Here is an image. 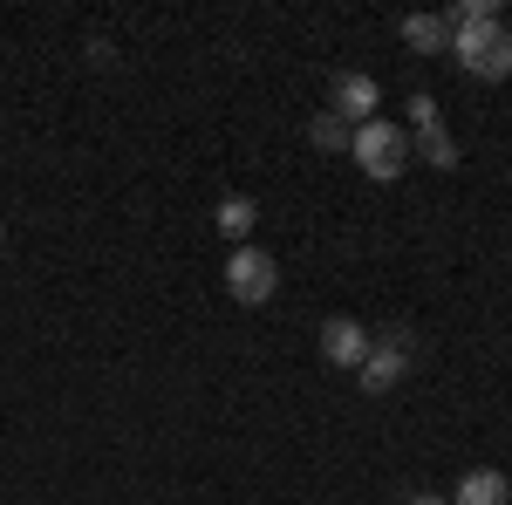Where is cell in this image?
<instances>
[{
  "mask_svg": "<svg viewBox=\"0 0 512 505\" xmlns=\"http://www.w3.org/2000/svg\"><path fill=\"white\" fill-rule=\"evenodd\" d=\"M451 55L458 69L478 82H506L512 76V35L499 21H478V28H451Z\"/></svg>",
  "mask_w": 512,
  "mask_h": 505,
  "instance_id": "obj_1",
  "label": "cell"
},
{
  "mask_svg": "<svg viewBox=\"0 0 512 505\" xmlns=\"http://www.w3.org/2000/svg\"><path fill=\"white\" fill-rule=\"evenodd\" d=\"M355 164L376 178V185H390V178H403V164H410V130L403 123H383V117H369L362 130H355Z\"/></svg>",
  "mask_w": 512,
  "mask_h": 505,
  "instance_id": "obj_2",
  "label": "cell"
},
{
  "mask_svg": "<svg viewBox=\"0 0 512 505\" xmlns=\"http://www.w3.org/2000/svg\"><path fill=\"white\" fill-rule=\"evenodd\" d=\"M280 287V267L267 246H233L226 253V294H233L239 308H260V301H274Z\"/></svg>",
  "mask_w": 512,
  "mask_h": 505,
  "instance_id": "obj_3",
  "label": "cell"
},
{
  "mask_svg": "<svg viewBox=\"0 0 512 505\" xmlns=\"http://www.w3.org/2000/svg\"><path fill=\"white\" fill-rule=\"evenodd\" d=\"M410 355H417V335L410 328H383V342H369V355H362V389L369 396H383V389L403 383V369H410Z\"/></svg>",
  "mask_w": 512,
  "mask_h": 505,
  "instance_id": "obj_4",
  "label": "cell"
},
{
  "mask_svg": "<svg viewBox=\"0 0 512 505\" xmlns=\"http://www.w3.org/2000/svg\"><path fill=\"white\" fill-rule=\"evenodd\" d=\"M410 151H424V164H437V171H458V144H451V130L437 123L431 96H410Z\"/></svg>",
  "mask_w": 512,
  "mask_h": 505,
  "instance_id": "obj_5",
  "label": "cell"
},
{
  "mask_svg": "<svg viewBox=\"0 0 512 505\" xmlns=\"http://www.w3.org/2000/svg\"><path fill=\"white\" fill-rule=\"evenodd\" d=\"M328 110L349 123V130H362V123L376 117V82L362 76V69H335L328 76Z\"/></svg>",
  "mask_w": 512,
  "mask_h": 505,
  "instance_id": "obj_6",
  "label": "cell"
},
{
  "mask_svg": "<svg viewBox=\"0 0 512 505\" xmlns=\"http://www.w3.org/2000/svg\"><path fill=\"white\" fill-rule=\"evenodd\" d=\"M369 342H376V335H369L355 314H328V321H321V355H328L335 369H362Z\"/></svg>",
  "mask_w": 512,
  "mask_h": 505,
  "instance_id": "obj_7",
  "label": "cell"
},
{
  "mask_svg": "<svg viewBox=\"0 0 512 505\" xmlns=\"http://www.w3.org/2000/svg\"><path fill=\"white\" fill-rule=\"evenodd\" d=\"M512 499V485H506V471H492V465H478L458 478V492H451V505H506Z\"/></svg>",
  "mask_w": 512,
  "mask_h": 505,
  "instance_id": "obj_8",
  "label": "cell"
},
{
  "mask_svg": "<svg viewBox=\"0 0 512 505\" xmlns=\"http://www.w3.org/2000/svg\"><path fill=\"white\" fill-rule=\"evenodd\" d=\"M212 219H219V233L233 239V246H253V226H260V205H253L246 192H226Z\"/></svg>",
  "mask_w": 512,
  "mask_h": 505,
  "instance_id": "obj_9",
  "label": "cell"
},
{
  "mask_svg": "<svg viewBox=\"0 0 512 505\" xmlns=\"http://www.w3.org/2000/svg\"><path fill=\"white\" fill-rule=\"evenodd\" d=\"M403 41H410L417 55H444V48H451V21H444V14H403Z\"/></svg>",
  "mask_w": 512,
  "mask_h": 505,
  "instance_id": "obj_10",
  "label": "cell"
},
{
  "mask_svg": "<svg viewBox=\"0 0 512 505\" xmlns=\"http://www.w3.org/2000/svg\"><path fill=\"white\" fill-rule=\"evenodd\" d=\"M308 144H315V151H328V157H335V151H349V144H355V130H349V123H342V117H335V110H321V117L308 123Z\"/></svg>",
  "mask_w": 512,
  "mask_h": 505,
  "instance_id": "obj_11",
  "label": "cell"
},
{
  "mask_svg": "<svg viewBox=\"0 0 512 505\" xmlns=\"http://www.w3.org/2000/svg\"><path fill=\"white\" fill-rule=\"evenodd\" d=\"M478 21H499V7H492V0H458L451 28H478Z\"/></svg>",
  "mask_w": 512,
  "mask_h": 505,
  "instance_id": "obj_12",
  "label": "cell"
},
{
  "mask_svg": "<svg viewBox=\"0 0 512 505\" xmlns=\"http://www.w3.org/2000/svg\"><path fill=\"white\" fill-rule=\"evenodd\" d=\"M410 505H451V499H410Z\"/></svg>",
  "mask_w": 512,
  "mask_h": 505,
  "instance_id": "obj_13",
  "label": "cell"
},
{
  "mask_svg": "<svg viewBox=\"0 0 512 505\" xmlns=\"http://www.w3.org/2000/svg\"><path fill=\"white\" fill-rule=\"evenodd\" d=\"M0 246H7V226H0Z\"/></svg>",
  "mask_w": 512,
  "mask_h": 505,
  "instance_id": "obj_14",
  "label": "cell"
}]
</instances>
